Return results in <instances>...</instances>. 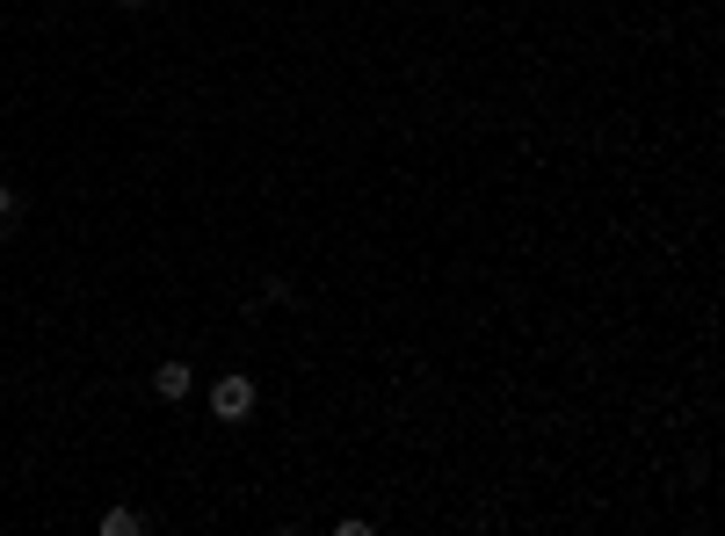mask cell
Returning a JSON list of instances; mask_svg holds the SVG:
<instances>
[{
  "label": "cell",
  "instance_id": "3957f363",
  "mask_svg": "<svg viewBox=\"0 0 725 536\" xmlns=\"http://www.w3.org/2000/svg\"><path fill=\"white\" fill-rule=\"evenodd\" d=\"M145 529V515H131V507H109L102 515V536H139Z\"/></svg>",
  "mask_w": 725,
  "mask_h": 536
},
{
  "label": "cell",
  "instance_id": "5b68a950",
  "mask_svg": "<svg viewBox=\"0 0 725 536\" xmlns=\"http://www.w3.org/2000/svg\"><path fill=\"white\" fill-rule=\"evenodd\" d=\"M123 8H139V0H123Z\"/></svg>",
  "mask_w": 725,
  "mask_h": 536
},
{
  "label": "cell",
  "instance_id": "277c9868",
  "mask_svg": "<svg viewBox=\"0 0 725 536\" xmlns=\"http://www.w3.org/2000/svg\"><path fill=\"white\" fill-rule=\"evenodd\" d=\"M15 210H22V196H15V189H0V232L15 226Z\"/></svg>",
  "mask_w": 725,
  "mask_h": 536
},
{
  "label": "cell",
  "instance_id": "6da1fadb",
  "mask_svg": "<svg viewBox=\"0 0 725 536\" xmlns=\"http://www.w3.org/2000/svg\"><path fill=\"white\" fill-rule=\"evenodd\" d=\"M210 414H218V420H247V414H255V384H247V378H218V384H210Z\"/></svg>",
  "mask_w": 725,
  "mask_h": 536
},
{
  "label": "cell",
  "instance_id": "7a4b0ae2",
  "mask_svg": "<svg viewBox=\"0 0 725 536\" xmlns=\"http://www.w3.org/2000/svg\"><path fill=\"white\" fill-rule=\"evenodd\" d=\"M153 384H160V398H182V392H190V363H160Z\"/></svg>",
  "mask_w": 725,
  "mask_h": 536
}]
</instances>
